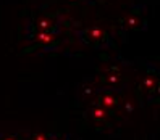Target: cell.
Returning a JSON list of instances; mask_svg holds the SVG:
<instances>
[{
    "label": "cell",
    "mask_w": 160,
    "mask_h": 140,
    "mask_svg": "<svg viewBox=\"0 0 160 140\" xmlns=\"http://www.w3.org/2000/svg\"><path fill=\"white\" fill-rule=\"evenodd\" d=\"M28 140H52V137L44 134V132H31Z\"/></svg>",
    "instance_id": "obj_1"
},
{
    "label": "cell",
    "mask_w": 160,
    "mask_h": 140,
    "mask_svg": "<svg viewBox=\"0 0 160 140\" xmlns=\"http://www.w3.org/2000/svg\"><path fill=\"white\" fill-rule=\"evenodd\" d=\"M0 140H18L13 135H5V134H0Z\"/></svg>",
    "instance_id": "obj_2"
}]
</instances>
